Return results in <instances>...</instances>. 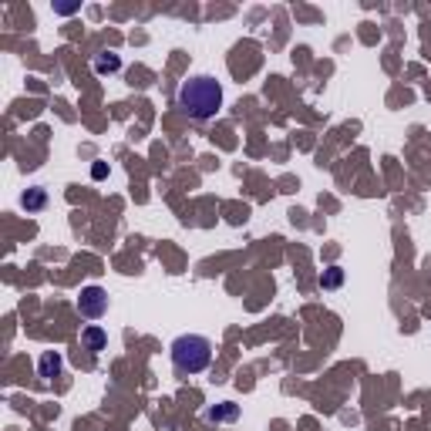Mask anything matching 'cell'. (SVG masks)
I'll return each mask as SVG.
<instances>
[{
    "label": "cell",
    "mask_w": 431,
    "mask_h": 431,
    "mask_svg": "<svg viewBox=\"0 0 431 431\" xmlns=\"http://www.w3.org/2000/svg\"><path fill=\"white\" fill-rule=\"evenodd\" d=\"M91 176H95V179H105V176H108V169H105V162L95 165V169H91Z\"/></svg>",
    "instance_id": "10"
},
{
    "label": "cell",
    "mask_w": 431,
    "mask_h": 431,
    "mask_svg": "<svg viewBox=\"0 0 431 431\" xmlns=\"http://www.w3.org/2000/svg\"><path fill=\"white\" fill-rule=\"evenodd\" d=\"M169 357H172V368L179 374H203L213 364V341L203 334H182L172 341Z\"/></svg>",
    "instance_id": "2"
},
{
    "label": "cell",
    "mask_w": 431,
    "mask_h": 431,
    "mask_svg": "<svg viewBox=\"0 0 431 431\" xmlns=\"http://www.w3.org/2000/svg\"><path fill=\"white\" fill-rule=\"evenodd\" d=\"M118 68H122V58H118V54H98V58H95V71H98V75H115V71H118Z\"/></svg>",
    "instance_id": "8"
},
{
    "label": "cell",
    "mask_w": 431,
    "mask_h": 431,
    "mask_svg": "<svg viewBox=\"0 0 431 431\" xmlns=\"http://www.w3.org/2000/svg\"><path fill=\"white\" fill-rule=\"evenodd\" d=\"M240 418V405H233V401H223V405H216L206 411V421H213V425H223V421H236Z\"/></svg>",
    "instance_id": "7"
},
{
    "label": "cell",
    "mask_w": 431,
    "mask_h": 431,
    "mask_svg": "<svg viewBox=\"0 0 431 431\" xmlns=\"http://www.w3.org/2000/svg\"><path fill=\"white\" fill-rule=\"evenodd\" d=\"M81 344H85L88 351H95V354H98V351H105V347H108V330L98 327V324H88V327L81 330Z\"/></svg>",
    "instance_id": "5"
},
{
    "label": "cell",
    "mask_w": 431,
    "mask_h": 431,
    "mask_svg": "<svg viewBox=\"0 0 431 431\" xmlns=\"http://www.w3.org/2000/svg\"><path fill=\"white\" fill-rule=\"evenodd\" d=\"M21 206H24L27 213H41V209L48 206V189H44V186H31V189L21 196Z\"/></svg>",
    "instance_id": "6"
},
{
    "label": "cell",
    "mask_w": 431,
    "mask_h": 431,
    "mask_svg": "<svg viewBox=\"0 0 431 431\" xmlns=\"http://www.w3.org/2000/svg\"><path fill=\"white\" fill-rule=\"evenodd\" d=\"M341 283H344V270L341 267H330L327 273L320 277V287H324V290H337Z\"/></svg>",
    "instance_id": "9"
},
{
    "label": "cell",
    "mask_w": 431,
    "mask_h": 431,
    "mask_svg": "<svg viewBox=\"0 0 431 431\" xmlns=\"http://www.w3.org/2000/svg\"><path fill=\"white\" fill-rule=\"evenodd\" d=\"M61 371H64V357L61 351H44L38 361V374L41 381H54V378H61Z\"/></svg>",
    "instance_id": "4"
},
{
    "label": "cell",
    "mask_w": 431,
    "mask_h": 431,
    "mask_svg": "<svg viewBox=\"0 0 431 431\" xmlns=\"http://www.w3.org/2000/svg\"><path fill=\"white\" fill-rule=\"evenodd\" d=\"M78 314L85 320H102L108 314V290L98 287V283L85 287V290L78 293Z\"/></svg>",
    "instance_id": "3"
},
{
    "label": "cell",
    "mask_w": 431,
    "mask_h": 431,
    "mask_svg": "<svg viewBox=\"0 0 431 431\" xmlns=\"http://www.w3.org/2000/svg\"><path fill=\"white\" fill-rule=\"evenodd\" d=\"M179 108L189 115L192 122H209L223 108V85L213 75H192L179 88Z\"/></svg>",
    "instance_id": "1"
}]
</instances>
